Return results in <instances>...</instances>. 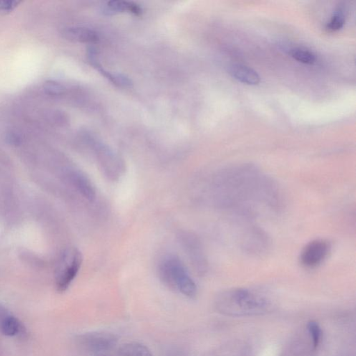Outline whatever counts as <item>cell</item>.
I'll list each match as a JSON object with an SVG mask.
<instances>
[{"label":"cell","instance_id":"cell-1","mask_svg":"<svg viewBox=\"0 0 356 356\" xmlns=\"http://www.w3.org/2000/svg\"><path fill=\"white\" fill-rule=\"evenodd\" d=\"M159 276L166 287L180 291L187 297H194L196 285L180 258L166 256L159 264Z\"/></svg>","mask_w":356,"mask_h":356},{"label":"cell","instance_id":"cell-2","mask_svg":"<svg viewBox=\"0 0 356 356\" xmlns=\"http://www.w3.org/2000/svg\"><path fill=\"white\" fill-rule=\"evenodd\" d=\"M114 334L107 332H91L79 336V345L84 352L96 356L106 354L117 344Z\"/></svg>","mask_w":356,"mask_h":356},{"label":"cell","instance_id":"cell-3","mask_svg":"<svg viewBox=\"0 0 356 356\" xmlns=\"http://www.w3.org/2000/svg\"><path fill=\"white\" fill-rule=\"evenodd\" d=\"M82 263V255L77 249L70 250L63 258L62 269L57 281V289L60 292L66 291L77 276Z\"/></svg>","mask_w":356,"mask_h":356},{"label":"cell","instance_id":"cell-4","mask_svg":"<svg viewBox=\"0 0 356 356\" xmlns=\"http://www.w3.org/2000/svg\"><path fill=\"white\" fill-rule=\"evenodd\" d=\"M329 243L324 239H317L306 245L301 252L300 261L307 269H314L325 261L330 251Z\"/></svg>","mask_w":356,"mask_h":356},{"label":"cell","instance_id":"cell-5","mask_svg":"<svg viewBox=\"0 0 356 356\" xmlns=\"http://www.w3.org/2000/svg\"><path fill=\"white\" fill-rule=\"evenodd\" d=\"M181 237L184 247L195 267L199 271H204L206 267V261L198 240L193 235L189 233H185Z\"/></svg>","mask_w":356,"mask_h":356},{"label":"cell","instance_id":"cell-6","mask_svg":"<svg viewBox=\"0 0 356 356\" xmlns=\"http://www.w3.org/2000/svg\"><path fill=\"white\" fill-rule=\"evenodd\" d=\"M63 37L73 43L94 44L98 42L100 37L96 31L82 26L66 27L61 32Z\"/></svg>","mask_w":356,"mask_h":356},{"label":"cell","instance_id":"cell-7","mask_svg":"<svg viewBox=\"0 0 356 356\" xmlns=\"http://www.w3.org/2000/svg\"><path fill=\"white\" fill-rule=\"evenodd\" d=\"M229 73L235 79L248 85H257L261 82V77L256 71L241 64H233L230 66Z\"/></svg>","mask_w":356,"mask_h":356},{"label":"cell","instance_id":"cell-8","mask_svg":"<svg viewBox=\"0 0 356 356\" xmlns=\"http://www.w3.org/2000/svg\"><path fill=\"white\" fill-rule=\"evenodd\" d=\"M104 16H114L119 13L129 12L139 15L142 10L139 5L125 1H110L104 4L101 9Z\"/></svg>","mask_w":356,"mask_h":356},{"label":"cell","instance_id":"cell-9","mask_svg":"<svg viewBox=\"0 0 356 356\" xmlns=\"http://www.w3.org/2000/svg\"><path fill=\"white\" fill-rule=\"evenodd\" d=\"M72 182L74 186L86 198L92 200L95 196V191L92 182L86 175L80 173H75L72 175Z\"/></svg>","mask_w":356,"mask_h":356},{"label":"cell","instance_id":"cell-10","mask_svg":"<svg viewBox=\"0 0 356 356\" xmlns=\"http://www.w3.org/2000/svg\"><path fill=\"white\" fill-rule=\"evenodd\" d=\"M92 66L94 68H95L97 71L100 72V73L102 74L104 77L109 79L111 82L113 83L116 86H118L119 87L123 88H129L132 87L133 85V82H132V79L130 77H127L125 74L121 73H112V72H109V71H105L102 67V66L99 64L98 61H95V62L93 63Z\"/></svg>","mask_w":356,"mask_h":356},{"label":"cell","instance_id":"cell-11","mask_svg":"<svg viewBox=\"0 0 356 356\" xmlns=\"http://www.w3.org/2000/svg\"><path fill=\"white\" fill-rule=\"evenodd\" d=\"M116 356H153L148 348L142 344L130 343L122 346Z\"/></svg>","mask_w":356,"mask_h":356},{"label":"cell","instance_id":"cell-12","mask_svg":"<svg viewBox=\"0 0 356 356\" xmlns=\"http://www.w3.org/2000/svg\"><path fill=\"white\" fill-rule=\"evenodd\" d=\"M289 54L295 60L305 64H314L316 60L315 55L304 48L296 47L290 49Z\"/></svg>","mask_w":356,"mask_h":356},{"label":"cell","instance_id":"cell-13","mask_svg":"<svg viewBox=\"0 0 356 356\" xmlns=\"http://www.w3.org/2000/svg\"><path fill=\"white\" fill-rule=\"evenodd\" d=\"M345 23V11L343 8L339 7L334 11L333 16L326 25V29L330 31H337L342 29Z\"/></svg>","mask_w":356,"mask_h":356},{"label":"cell","instance_id":"cell-14","mask_svg":"<svg viewBox=\"0 0 356 356\" xmlns=\"http://www.w3.org/2000/svg\"><path fill=\"white\" fill-rule=\"evenodd\" d=\"M20 329V324L16 318L8 317L1 324V331L6 336L16 335Z\"/></svg>","mask_w":356,"mask_h":356},{"label":"cell","instance_id":"cell-15","mask_svg":"<svg viewBox=\"0 0 356 356\" xmlns=\"http://www.w3.org/2000/svg\"><path fill=\"white\" fill-rule=\"evenodd\" d=\"M44 92L47 95L59 96L65 93L66 89L60 83L54 80H47L44 84Z\"/></svg>","mask_w":356,"mask_h":356},{"label":"cell","instance_id":"cell-16","mask_svg":"<svg viewBox=\"0 0 356 356\" xmlns=\"http://www.w3.org/2000/svg\"><path fill=\"white\" fill-rule=\"evenodd\" d=\"M309 330L311 337H312L313 345L314 348H317L319 346L321 339V329L319 324L314 321L309 322Z\"/></svg>","mask_w":356,"mask_h":356},{"label":"cell","instance_id":"cell-17","mask_svg":"<svg viewBox=\"0 0 356 356\" xmlns=\"http://www.w3.org/2000/svg\"><path fill=\"white\" fill-rule=\"evenodd\" d=\"M21 4V1H14V0H1L0 1V15L8 14L12 12L13 10L18 7Z\"/></svg>","mask_w":356,"mask_h":356},{"label":"cell","instance_id":"cell-18","mask_svg":"<svg viewBox=\"0 0 356 356\" xmlns=\"http://www.w3.org/2000/svg\"><path fill=\"white\" fill-rule=\"evenodd\" d=\"M6 142L9 145H14V146H18V145H21L22 143V137L16 132H8L6 135Z\"/></svg>","mask_w":356,"mask_h":356},{"label":"cell","instance_id":"cell-19","mask_svg":"<svg viewBox=\"0 0 356 356\" xmlns=\"http://www.w3.org/2000/svg\"><path fill=\"white\" fill-rule=\"evenodd\" d=\"M97 356H116V354L115 355H110V354H107V353H106V354H101V355Z\"/></svg>","mask_w":356,"mask_h":356}]
</instances>
